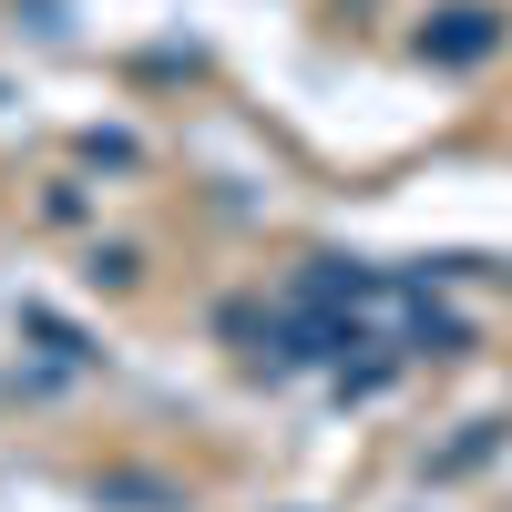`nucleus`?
Here are the masks:
<instances>
[{"instance_id":"1","label":"nucleus","mask_w":512,"mask_h":512,"mask_svg":"<svg viewBox=\"0 0 512 512\" xmlns=\"http://www.w3.org/2000/svg\"><path fill=\"white\" fill-rule=\"evenodd\" d=\"M441 52H451V62H472V52H492V21H482V11H451V31H441Z\"/></svg>"}]
</instances>
